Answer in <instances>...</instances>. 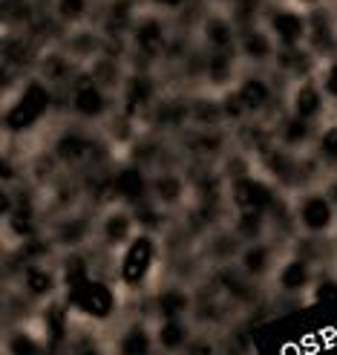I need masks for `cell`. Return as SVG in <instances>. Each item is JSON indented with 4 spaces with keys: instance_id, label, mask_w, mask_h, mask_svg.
Masks as SVG:
<instances>
[{
    "instance_id": "obj_36",
    "label": "cell",
    "mask_w": 337,
    "mask_h": 355,
    "mask_svg": "<svg viewBox=\"0 0 337 355\" xmlns=\"http://www.w3.org/2000/svg\"><path fill=\"white\" fill-rule=\"evenodd\" d=\"M64 280H66V289H75L84 280H90V275H86V263L81 257H69L66 266H64Z\"/></svg>"
},
{
    "instance_id": "obj_5",
    "label": "cell",
    "mask_w": 337,
    "mask_h": 355,
    "mask_svg": "<svg viewBox=\"0 0 337 355\" xmlns=\"http://www.w3.org/2000/svg\"><path fill=\"white\" fill-rule=\"evenodd\" d=\"M230 200H234L239 211H274L277 193H274V185L259 180V176L242 173L230 182Z\"/></svg>"
},
{
    "instance_id": "obj_4",
    "label": "cell",
    "mask_w": 337,
    "mask_h": 355,
    "mask_svg": "<svg viewBox=\"0 0 337 355\" xmlns=\"http://www.w3.org/2000/svg\"><path fill=\"white\" fill-rule=\"evenodd\" d=\"M334 211H337V205L331 202L329 193L309 191L297 202V223L303 225V232H309V234H326L334 228V217H337Z\"/></svg>"
},
{
    "instance_id": "obj_3",
    "label": "cell",
    "mask_w": 337,
    "mask_h": 355,
    "mask_svg": "<svg viewBox=\"0 0 337 355\" xmlns=\"http://www.w3.org/2000/svg\"><path fill=\"white\" fill-rule=\"evenodd\" d=\"M69 304L93 321H107L116 312V292L104 280H84L81 286L69 289Z\"/></svg>"
},
{
    "instance_id": "obj_33",
    "label": "cell",
    "mask_w": 337,
    "mask_h": 355,
    "mask_svg": "<svg viewBox=\"0 0 337 355\" xmlns=\"http://www.w3.org/2000/svg\"><path fill=\"white\" fill-rule=\"evenodd\" d=\"M268 225V211H239L237 214V234L245 240H259Z\"/></svg>"
},
{
    "instance_id": "obj_25",
    "label": "cell",
    "mask_w": 337,
    "mask_h": 355,
    "mask_svg": "<svg viewBox=\"0 0 337 355\" xmlns=\"http://www.w3.org/2000/svg\"><path fill=\"white\" fill-rule=\"evenodd\" d=\"M205 76L210 84H228L234 76V52L230 49H210L205 55Z\"/></svg>"
},
{
    "instance_id": "obj_35",
    "label": "cell",
    "mask_w": 337,
    "mask_h": 355,
    "mask_svg": "<svg viewBox=\"0 0 337 355\" xmlns=\"http://www.w3.org/2000/svg\"><path fill=\"white\" fill-rule=\"evenodd\" d=\"M86 234H90V223H86L84 217H66L61 225H58V232H55V240L61 245H78L86 240Z\"/></svg>"
},
{
    "instance_id": "obj_10",
    "label": "cell",
    "mask_w": 337,
    "mask_h": 355,
    "mask_svg": "<svg viewBox=\"0 0 337 355\" xmlns=\"http://www.w3.org/2000/svg\"><path fill=\"white\" fill-rule=\"evenodd\" d=\"M326 107V90L323 84H317L314 78H303L297 81V87L291 90V113L300 119L314 121Z\"/></svg>"
},
{
    "instance_id": "obj_41",
    "label": "cell",
    "mask_w": 337,
    "mask_h": 355,
    "mask_svg": "<svg viewBox=\"0 0 337 355\" xmlns=\"http://www.w3.org/2000/svg\"><path fill=\"white\" fill-rule=\"evenodd\" d=\"M182 352H185V355H214V344H210L208 338H205V341L197 338V341H190Z\"/></svg>"
},
{
    "instance_id": "obj_23",
    "label": "cell",
    "mask_w": 337,
    "mask_h": 355,
    "mask_svg": "<svg viewBox=\"0 0 337 355\" xmlns=\"http://www.w3.org/2000/svg\"><path fill=\"white\" fill-rule=\"evenodd\" d=\"M156 347V332H150L145 324H133L121 335L118 352L121 355H150Z\"/></svg>"
},
{
    "instance_id": "obj_34",
    "label": "cell",
    "mask_w": 337,
    "mask_h": 355,
    "mask_svg": "<svg viewBox=\"0 0 337 355\" xmlns=\"http://www.w3.org/2000/svg\"><path fill=\"white\" fill-rule=\"evenodd\" d=\"M317 159L329 171H337V124H326L317 136Z\"/></svg>"
},
{
    "instance_id": "obj_48",
    "label": "cell",
    "mask_w": 337,
    "mask_h": 355,
    "mask_svg": "<svg viewBox=\"0 0 337 355\" xmlns=\"http://www.w3.org/2000/svg\"><path fill=\"white\" fill-rule=\"evenodd\" d=\"M334 17H337V0H334Z\"/></svg>"
},
{
    "instance_id": "obj_14",
    "label": "cell",
    "mask_w": 337,
    "mask_h": 355,
    "mask_svg": "<svg viewBox=\"0 0 337 355\" xmlns=\"http://www.w3.org/2000/svg\"><path fill=\"white\" fill-rule=\"evenodd\" d=\"M239 52H242V58H248L251 64H265L277 55V41L268 29L248 26L239 38Z\"/></svg>"
},
{
    "instance_id": "obj_40",
    "label": "cell",
    "mask_w": 337,
    "mask_h": 355,
    "mask_svg": "<svg viewBox=\"0 0 337 355\" xmlns=\"http://www.w3.org/2000/svg\"><path fill=\"white\" fill-rule=\"evenodd\" d=\"M323 90H326V96H331V98H337V58L329 64V69L323 73Z\"/></svg>"
},
{
    "instance_id": "obj_16",
    "label": "cell",
    "mask_w": 337,
    "mask_h": 355,
    "mask_svg": "<svg viewBox=\"0 0 337 355\" xmlns=\"http://www.w3.org/2000/svg\"><path fill=\"white\" fill-rule=\"evenodd\" d=\"M265 171L271 173V180L280 185H294L300 180V162L291 156L289 148H274V150H265Z\"/></svg>"
},
{
    "instance_id": "obj_44",
    "label": "cell",
    "mask_w": 337,
    "mask_h": 355,
    "mask_svg": "<svg viewBox=\"0 0 337 355\" xmlns=\"http://www.w3.org/2000/svg\"><path fill=\"white\" fill-rule=\"evenodd\" d=\"M326 193H329V197H331V202L337 205V176H334V180H331V185H329V191H326Z\"/></svg>"
},
{
    "instance_id": "obj_37",
    "label": "cell",
    "mask_w": 337,
    "mask_h": 355,
    "mask_svg": "<svg viewBox=\"0 0 337 355\" xmlns=\"http://www.w3.org/2000/svg\"><path fill=\"white\" fill-rule=\"evenodd\" d=\"M44 73H46V78H52V81H61V78H66V73H69V64L64 61V55H52V58H46V64H44Z\"/></svg>"
},
{
    "instance_id": "obj_12",
    "label": "cell",
    "mask_w": 337,
    "mask_h": 355,
    "mask_svg": "<svg viewBox=\"0 0 337 355\" xmlns=\"http://www.w3.org/2000/svg\"><path fill=\"white\" fill-rule=\"evenodd\" d=\"M277 69L286 76H294L297 81L303 78H314V69H317V52L306 49V46H280L277 49Z\"/></svg>"
},
{
    "instance_id": "obj_2",
    "label": "cell",
    "mask_w": 337,
    "mask_h": 355,
    "mask_svg": "<svg viewBox=\"0 0 337 355\" xmlns=\"http://www.w3.org/2000/svg\"><path fill=\"white\" fill-rule=\"evenodd\" d=\"M49 104H52V96H49V87L44 81H26L24 84V90L17 93L15 104L6 110V130H15V133H21V130H29L35 128L49 110Z\"/></svg>"
},
{
    "instance_id": "obj_11",
    "label": "cell",
    "mask_w": 337,
    "mask_h": 355,
    "mask_svg": "<svg viewBox=\"0 0 337 355\" xmlns=\"http://www.w3.org/2000/svg\"><path fill=\"white\" fill-rule=\"evenodd\" d=\"M165 44H167V32H165V24L158 17H141V21L133 26V46L136 52H141L145 58H158L165 52Z\"/></svg>"
},
{
    "instance_id": "obj_21",
    "label": "cell",
    "mask_w": 337,
    "mask_h": 355,
    "mask_svg": "<svg viewBox=\"0 0 337 355\" xmlns=\"http://www.w3.org/2000/svg\"><path fill=\"white\" fill-rule=\"evenodd\" d=\"M239 266L248 277H262L265 272L271 269V245L262 243V240H251L242 254H239Z\"/></svg>"
},
{
    "instance_id": "obj_22",
    "label": "cell",
    "mask_w": 337,
    "mask_h": 355,
    "mask_svg": "<svg viewBox=\"0 0 337 355\" xmlns=\"http://www.w3.org/2000/svg\"><path fill=\"white\" fill-rule=\"evenodd\" d=\"M156 98V81L147 73H136L124 81V101H127L130 110L147 107V104Z\"/></svg>"
},
{
    "instance_id": "obj_19",
    "label": "cell",
    "mask_w": 337,
    "mask_h": 355,
    "mask_svg": "<svg viewBox=\"0 0 337 355\" xmlns=\"http://www.w3.org/2000/svg\"><path fill=\"white\" fill-rule=\"evenodd\" d=\"M90 153H93V141L86 139L84 133H78V130H66L55 141V156L61 159L64 165H78Z\"/></svg>"
},
{
    "instance_id": "obj_18",
    "label": "cell",
    "mask_w": 337,
    "mask_h": 355,
    "mask_svg": "<svg viewBox=\"0 0 337 355\" xmlns=\"http://www.w3.org/2000/svg\"><path fill=\"white\" fill-rule=\"evenodd\" d=\"M202 38L208 49H230L237 41V29L225 15H210L202 21Z\"/></svg>"
},
{
    "instance_id": "obj_30",
    "label": "cell",
    "mask_w": 337,
    "mask_h": 355,
    "mask_svg": "<svg viewBox=\"0 0 337 355\" xmlns=\"http://www.w3.org/2000/svg\"><path fill=\"white\" fill-rule=\"evenodd\" d=\"M190 119L202 124V128H217L225 121V107L222 98H197L190 104Z\"/></svg>"
},
{
    "instance_id": "obj_6",
    "label": "cell",
    "mask_w": 337,
    "mask_h": 355,
    "mask_svg": "<svg viewBox=\"0 0 337 355\" xmlns=\"http://www.w3.org/2000/svg\"><path fill=\"white\" fill-rule=\"evenodd\" d=\"M265 24H268V32L274 35L277 46H303L309 38V17L297 9L280 6L268 12Z\"/></svg>"
},
{
    "instance_id": "obj_8",
    "label": "cell",
    "mask_w": 337,
    "mask_h": 355,
    "mask_svg": "<svg viewBox=\"0 0 337 355\" xmlns=\"http://www.w3.org/2000/svg\"><path fill=\"white\" fill-rule=\"evenodd\" d=\"M309 49L317 52V58L337 55V17L317 9L309 15Z\"/></svg>"
},
{
    "instance_id": "obj_1",
    "label": "cell",
    "mask_w": 337,
    "mask_h": 355,
    "mask_svg": "<svg viewBox=\"0 0 337 355\" xmlns=\"http://www.w3.org/2000/svg\"><path fill=\"white\" fill-rule=\"evenodd\" d=\"M156 257H158V245L153 240L150 232H141L136 234L121 252V260H118V277L127 289H138L145 286L153 266H156Z\"/></svg>"
},
{
    "instance_id": "obj_47",
    "label": "cell",
    "mask_w": 337,
    "mask_h": 355,
    "mask_svg": "<svg viewBox=\"0 0 337 355\" xmlns=\"http://www.w3.org/2000/svg\"><path fill=\"white\" fill-rule=\"evenodd\" d=\"M297 3H317V0H297Z\"/></svg>"
},
{
    "instance_id": "obj_46",
    "label": "cell",
    "mask_w": 337,
    "mask_h": 355,
    "mask_svg": "<svg viewBox=\"0 0 337 355\" xmlns=\"http://www.w3.org/2000/svg\"><path fill=\"white\" fill-rule=\"evenodd\" d=\"M9 6H24V0H6Z\"/></svg>"
},
{
    "instance_id": "obj_45",
    "label": "cell",
    "mask_w": 337,
    "mask_h": 355,
    "mask_svg": "<svg viewBox=\"0 0 337 355\" xmlns=\"http://www.w3.org/2000/svg\"><path fill=\"white\" fill-rule=\"evenodd\" d=\"M75 355H101V352H98V349H78Z\"/></svg>"
},
{
    "instance_id": "obj_17",
    "label": "cell",
    "mask_w": 337,
    "mask_h": 355,
    "mask_svg": "<svg viewBox=\"0 0 337 355\" xmlns=\"http://www.w3.org/2000/svg\"><path fill=\"white\" fill-rule=\"evenodd\" d=\"M190 344V329L182 318H165L156 327V347L162 352H182Z\"/></svg>"
},
{
    "instance_id": "obj_39",
    "label": "cell",
    "mask_w": 337,
    "mask_h": 355,
    "mask_svg": "<svg viewBox=\"0 0 337 355\" xmlns=\"http://www.w3.org/2000/svg\"><path fill=\"white\" fill-rule=\"evenodd\" d=\"M58 9H61V15L66 17V21H78V17L84 15V9H86V0H61Z\"/></svg>"
},
{
    "instance_id": "obj_28",
    "label": "cell",
    "mask_w": 337,
    "mask_h": 355,
    "mask_svg": "<svg viewBox=\"0 0 337 355\" xmlns=\"http://www.w3.org/2000/svg\"><path fill=\"white\" fill-rule=\"evenodd\" d=\"M311 136H314L311 121H309V119H300V116H294V113H291L286 121H282V128H280V141H282V148H289V150L303 148Z\"/></svg>"
},
{
    "instance_id": "obj_7",
    "label": "cell",
    "mask_w": 337,
    "mask_h": 355,
    "mask_svg": "<svg viewBox=\"0 0 337 355\" xmlns=\"http://www.w3.org/2000/svg\"><path fill=\"white\" fill-rule=\"evenodd\" d=\"M73 110L81 119H101L104 113L110 110V98H107V93H104V84H98L93 73H86L84 78L75 81Z\"/></svg>"
},
{
    "instance_id": "obj_15",
    "label": "cell",
    "mask_w": 337,
    "mask_h": 355,
    "mask_svg": "<svg viewBox=\"0 0 337 355\" xmlns=\"http://www.w3.org/2000/svg\"><path fill=\"white\" fill-rule=\"evenodd\" d=\"M277 286L289 295H297L311 286V263L306 257H289L277 272Z\"/></svg>"
},
{
    "instance_id": "obj_20",
    "label": "cell",
    "mask_w": 337,
    "mask_h": 355,
    "mask_svg": "<svg viewBox=\"0 0 337 355\" xmlns=\"http://www.w3.org/2000/svg\"><path fill=\"white\" fill-rule=\"evenodd\" d=\"M237 96L245 104L248 113H259V110H265L271 104V84L265 78H259V76H251V78L239 81Z\"/></svg>"
},
{
    "instance_id": "obj_13",
    "label": "cell",
    "mask_w": 337,
    "mask_h": 355,
    "mask_svg": "<svg viewBox=\"0 0 337 355\" xmlns=\"http://www.w3.org/2000/svg\"><path fill=\"white\" fill-rule=\"evenodd\" d=\"M101 237L110 248H118V245L124 248L136 237V214H130V211H124V208L107 211L101 220Z\"/></svg>"
},
{
    "instance_id": "obj_27",
    "label": "cell",
    "mask_w": 337,
    "mask_h": 355,
    "mask_svg": "<svg viewBox=\"0 0 337 355\" xmlns=\"http://www.w3.org/2000/svg\"><path fill=\"white\" fill-rule=\"evenodd\" d=\"M64 329H66V318L61 304H49L41 315V335L46 341V349H55L64 341Z\"/></svg>"
},
{
    "instance_id": "obj_38",
    "label": "cell",
    "mask_w": 337,
    "mask_h": 355,
    "mask_svg": "<svg viewBox=\"0 0 337 355\" xmlns=\"http://www.w3.org/2000/svg\"><path fill=\"white\" fill-rule=\"evenodd\" d=\"M337 297V280L334 277H326V280H320L314 286V300L317 304H329V300H334Z\"/></svg>"
},
{
    "instance_id": "obj_29",
    "label": "cell",
    "mask_w": 337,
    "mask_h": 355,
    "mask_svg": "<svg viewBox=\"0 0 337 355\" xmlns=\"http://www.w3.org/2000/svg\"><path fill=\"white\" fill-rule=\"evenodd\" d=\"M24 289L35 297H49L52 292H55V275H52L46 266H29V269L24 272Z\"/></svg>"
},
{
    "instance_id": "obj_43",
    "label": "cell",
    "mask_w": 337,
    "mask_h": 355,
    "mask_svg": "<svg viewBox=\"0 0 337 355\" xmlns=\"http://www.w3.org/2000/svg\"><path fill=\"white\" fill-rule=\"evenodd\" d=\"M153 3H156L158 9L173 12V9H182V6H185V0H153Z\"/></svg>"
},
{
    "instance_id": "obj_9",
    "label": "cell",
    "mask_w": 337,
    "mask_h": 355,
    "mask_svg": "<svg viewBox=\"0 0 337 355\" xmlns=\"http://www.w3.org/2000/svg\"><path fill=\"white\" fill-rule=\"evenodd\" d=\"M110 191H113L116 200L138 205V202H145L147 191H150V182H147L145 171H141V165H127V168H121V171L113 173Z\"/></svg>"
},
{
    "instance_id": "obj_31",
    "label": "cell",
    "mask_w": 337,
    "mask_h": 355,
    "mask_svg": "<svg viewBox=\"0 0 337 355\" xmlns=\"http://www.w3.org/2000/svg\"><path fill=\"white\" fill-rule=\"evenodd\" d=\"M44 347H46L44 335L29 332V329H17V332H12V335H9V344H6L9 355H41Z\"/></svg>"
},
{
    "instance_id": "obj_24",
    "label": "cell",
    "mask_w": 337,
    "mask_h": 355,
    "mask_svg": "<svg viewBox=\"0 0 337 355\" xmlns=\"http://www.w3.org/2000/svg\"><path fill=\"white\" fill-rule=\"evenodd\" d=\"M150 193L156 202L162 205H176L185 197V180L179 173H158L156 180L150 182Z\"/></svg>"
},
{
    "instance_id": "obj_42",
    "label": "cell",
    "mask_w": 337,
    "mask_h": 355,
    "mask_svg": "<svg viewBox=\"0 0 337 355\" xmlns=\"http://www.w3.org/2000/svg\"><path fill=\"white\" fill-rule=\"evenodd\" d=\"M95 46H98V41H95V35H78V41L73 44V52H86V55H90V52H95Z\"/></svg>"
},
{
    "instance_id": "obj_26",
    "label": "cell",
    "mask_w": 337,
    "mask_h": 355,
    "mask_svg": "<svg viewBox=\"0 0 337 355\" xmlns=\"http://www.w3.org/2000/svg\"><path fill=\"white\" fill-rule=\"evenodd\" d=\"M188 309H190V297L179 286L162 289V292L156 295V312H158L162 321H165V318H185Z\"/></svg>"
},
{
    "instance_id": "obj_32",
    "label": "cell",
    "mask_w": 337,
    "mask_h": 355,
    "mask_svg": "<svg viewBox=\"0 0 337 355\" xmlns=\"http://www.w3.org/2000/svg\"><path fill=\"white\" fill-rule=\"evenodd\" d=\"M153 119H156L158 128H179V124H185L190 119V104H182L176 98L173 101H162L156 107Z\"/></svg>"
}]
</instances>
